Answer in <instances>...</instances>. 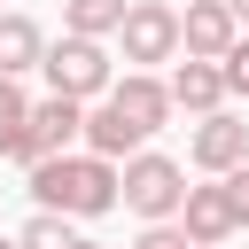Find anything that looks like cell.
I'll return each instance as SVG.
<instances>
[{
  "instance_id": "obj_21",
  "label": "cell",
  "mask_w": 249,
  "mask_h": 249,
  "mask_svg": "<svg viewBox=\"0 0 249 249\" xmlns=\"http://www.w3.org/2000/svg\"><path fill=\"white\" fill-rule=\"evenodd\" d=\"M70 249H101V241H86V233H78V241H70Z\"/></svg>"
},
{
  "instance_id": "obj_8",
  "label": "cell",
  "mask_w": 249,
  "mask_h": 249,
  "mask_svg": "<svg viewBox=\"0 0 249 249\" xmlns=\"http://www.w3.org/2000/svg\"><path fill=\"white\" fill-rule=\"evenodd\" d=\"M179 226H187V241L195 249H226L241 226H233V202H226V187H187V202H179Z\"/></svg>"
},
{
  "instance_id": "obj_6",
  "label": "cell",
  "mask_w": 249,
  "mask_h": 249,
  "mask_svg": "<svg viewBox=\"0 0 249 249\" xmlns=\"http://www.w3.org/2000/svg\"><path fill=\"white\" fill-rule=\"evenodd\" d=\"M109 109H117L140 140H156V132L171 124V86H163L156 70H124V78L109 86Z\"/></svg>"
},
{
  "instance_id": "obj_16",
  "label": "cell",
  "mask_w": 249,
  "mask_h": 249,
  "mask_svg": "<svg viewBox=\"0 0 249 249\" xmlns=\"http://www.w3.org/2000/svg\"><path fill=\"white\" fill-rule=\"evenodd\" d=\"M16 124H31V93H23V78H0V132H16Z\"/></svg>"
},
{
  "instance_id": "obj_20",
  "label": "cell",
  "mask_w": 249,
  "mask_h": 249,
  "mask_svg": "<svg viewBox=\"0 0 249 249\" xmlns=\"http://www.w3.org/2000/svg\"><path fill=\"white\" fill-rule=\"evenodd\" d=\"M226 8H233V23H249V0H226Z\"/></svg>"
},
{
  "instance_id": "obj_5",
  "label": "cell",
  "mask_w": 249,
  "mask_h": 249,
  "mask_svg": "<svg viewBox=\"0 0 249 249\" xmlns=\"http://www.w3.org/2000/svg\"><path fill=\"white\" fill-rule=\"evenodd\" d=\"M233 39H241V23H233L226 0H187L179 8V54L187 62H226Z\"/></svg>"
},
{
  "instance_id": "obj_22",
  "label": "cell",
  "mask_w": 249,
  "mask_h": 249,
  "mask_svg": "<svg viewBox=\"0 0 249 249\" xmlns=\"http://www.w3.org/2000/svg\"><path fill=\"white\" fill-rule=\"evenodd\" d=\"M0 249H16V241H8V233H0Z\"/></svg>"
},
{
  "instance_id": "obj_9",
  "label": "cell",
  "mask_w": 249,
  "mask_h": 249,
  "mask_svg": "<svg viewBox=\"0 0 249 249\" xmlns=\"http://www.w3.org/2000/svg\"><path fill=\"white\" fill-rule=\"evenodd\" d=\"M163 86H171V109H187L195 124L226 109V70H218V62H171Z\"/></svg>"
},
{
  "instance_id": "obj_4",
  "label": "cell",
  "mask_w": 249,
  "mask_h": 249,
  "mask_svg": "<svg viewBox=\"0 0 249 249\" xmlns=\"http://www.w3.org/2000/svg\"><path fill=\"white\" fill-rule=\"evenodd\" d=\"M117 39H124V62H132V70L179 62V8H171V0H132Z\"/></svg>"
},
{
  "instance_id": "obj_15",
  "label": "cell",
  "mask_w": 249,
  "mask_h": 249,
  "mask_svg": "<svg viewBox=\"0 0 249 249\" xmlns=\"http://www.w3.org/2000/svg\"><path fill=\"white\" fill-rule=\"evenodd\" d=\"M0 163H23V171H31V163H47V140H39L31 124H16V132H0Z\"/></svg>"
},
{
  "instance_id": "obj_13",
  "label": "cell",
  "mask_w": 249,
  "mask_h": 249,
  "mask_svg": "<svg viewBox=\"0 0 249 249\" xmlns=\"http://www.w3.org/2000/svg\"><path fill=\"white\" fill-rule=\"evenodd\" d=\"M132 0H62V31L70 39H117Z\"/></svg>"
},
{
  "instance_id": "obj_2",
  "label": "cell",
  "mask_w": 249,
  "mask_h": 249,
  "mask_svg": "<svg viewBox=\"0 0 249 249\" xmlns=\"http://www.w3.org/2000/svg\"><path fill=\"white\" fill-rule=\"evenodd\" d=\"M117 202H124L140 226H171V218H179V202H187V163H171V156L140 148V156L124 163V187H117Z\"/></svg>"
},
{
  "instance_id": "obj_14",
  "label": "cell",
  "mask_w": 249,
  "mask_h": 249,
  "mask_svg": "<svg viewBox=\"0 0 249 249\" xmlns=\"http://www.w3.org/2000/svg\"><path fill=\"white\" fill-rule=\"evenodd\" d=\"M78 233H70V218H54V210H31L23 218V233H16V249H70Z\"/></svg>"
},
{
  "instance_id": "obj_10",
  "label": "cell",
  "mask_w": 249,
  "mask_h": 249,
  "mask_svg": "<svg viewBox=\"0 0 249 249\" xmlns=\"http://www.w3.org/2000/svg\"><path fill=\"white\" fill-rule=\"evenodd\" d=\"M31 132L47 140V156H70V140H86V101H62V93L31 101Z\"/></svg>"
},
{
  "instance_id": "obj_18",
  "label": "cell",
  "mask_w": 249,
  "mask_h": 249,
  "mask_svg": "<svg viewBox=\"0 0 249 249\" xmlns=\"http://www.w3.org/2000/svg\"><path fill=\"white\" fill-rule=\"evenodd\" d=\"M218 70H226V93H241V101H249V39H233V54H226Z\"/></svg>"
},
{
  "instance_id": "obj_3",
  "label": "cell",
  "mask_w": 249,
  "mask_h": 249,
  "mask_svg": "<svg viewBox=\"0 0 249 249\" xmlns=\"http://www.w3.org/2000/svg\"><path fill=\"white\" fill-rule=\"evenodd\" d=\"M47 86L62 93V101H109V86H117V62H109V47L101 39H47Z\"/></svg>"
},
{
  "instance_id": "obj_17",
  "label": "cell",
  "mask_w": 249,
  "mask_h": 249,
  "mask_svg": "<svg viewBox=\"0 0 249 249\" xmlns=\"http://www.w3.org/2000/svg\"><path fill=\"white\" fill-rule=\"evenodd\" d=\"M132 249H195V241H187V226L171 218V226H140V241H132Z\"/></svg>"
},
{
  "instance_id": "obj_1",
  "label": "cell",
  "mask_w": 249,
  "mask_h": 249,
  "mask_svg": "<svg viewBox=\"0 0 249 249\" xmlns=\"http://www.w3.org/2000/svg\"><path fill=\"white\" fill-rule=\"evenodd\" d=\"M23 179H31V202L54 210V218H109L117 210V187H124V163H101V156L70 148V156L31 163Z\"/></svg>"
},
{
  "instance_id": "obj_19",
  "label": "cell",
  "mask_w": 249,
  "mask_h": 249,
  "mask_svg": "<svg viewBox=\"0 0 249 249\" xmlns=\"http://www.w3.org/2000/svg\"><path fill=\"white\" fill-rule=\"evenodd\" d=\"M218 187H226V202H233V226H249V163H241V171H226Z\"/></svg>"
},
{
  "instance_id": "obj_11",
  "label": "cell",
  "mask_w": 249,
  "mask_h": 249,
  "mask_svg": "<svg viewBox=\"0 0 249 249\" xmlns=\"http://www.w3.org/2000/svg\"><path fill=\"white\" fill-rule=\"evenodd\" d=\"M140 148H148V140H140L109 101H101V109H86V156H101V163H132Z\"/></svg>"
},
{
  "instance_id": "obj_7",
  "label": "cell",
  "mask_w": 249,
  "mask_h": 249,
  "mask_svg": "<svg viewBox=\"0 0 249 249\" xmlns=\"http://www.w3.org/2000/svg\"><path fill=\"white\" fill-rule=\"evenodd\" d=\"M187 163H195V171H210V179L241 171V163H249V124H241L233 109L202 117V124H195V140H187Z\"/></svg>"
},
{
  "instance_id": "obj_12",
  "label": "cell",
  "mask_w": 249,
  "mask_h": 249,
  "mask_svg": "<svg viewBox=\"0 0 249 249\" xmlns=\"http://www.w3.org/2000/svg\"><path fill=\"white\" fill-rule=\"evenodd\" d=\"M47 62V31L31 23V16H0V78H23V70H39Z\"/></svg>"
}]
</instances>
